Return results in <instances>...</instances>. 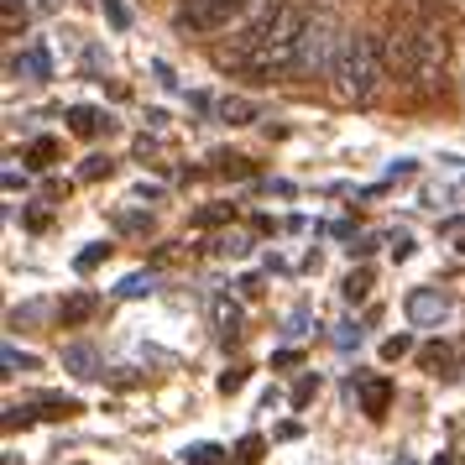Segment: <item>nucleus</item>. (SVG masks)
I'll return each instance as SVG.
<instances>
[{
	"instance_id": "15",
	"label": "nucleus",
	"mask_w": 465,
	"mask_h": 465,
	"mask_svg": "<svg viewBox=\"0 0 465 465\" xmlns=\"http://www.w3.org/2000/svg\"><path fill=\"white\" fill-rule=\"evenodd\" d=\"M26 74H37V79H47V74H53V64H47L43 47H32V53H26Z\"/></svg>"
},
{
	"instance_id": "7",
	"label": "nucleus",
	"mask_w": 465,
	"mask_h": 465,
	"mask_svg": "<svg viewBox=\"0 0 465 465\" xmlns=\"http://www.w3.org/2000/svg\"><path fill=\"white\" fill-rule=\"evenodd\" d=\"M387 402H392V381L387 377H371L366 387H361V408H366V419H381Z\"/></svg>"
},
{
	"instance_id": "18",
	"label": "nucleus",
	"mask_w": 465,
	"mask_h": 465,
	"mask_svg": "<svg viewBox=\"0 0 465 465\" xmlns=\"http://www.w3.org/2000/svg\"><path fill=\"white\" fill-rule=\"evenodd\" d=\"M147 288H152V277H126V282H121V293H126V298L147 293Z\"/></svg>"
},
{
	"instance_id": "1",
	"label": "nucleus",
	"mask_w": 465,
	"mask_h": 465,
	"mask_svg": "<svg viewBox=\"0 0 465 465\" xmlns=\"http://www.w3.org/2000/svg\"><path fill=\"white\" fill-rule=\"evenodd\" d=\"M303 32H309L303 5H293V0H277L272 26H267V37L256 43V53L246 58V68H241V74H252V79H282V74H293V58H298Z\"/></svg>"
},
{
	"instance_id": "13",
	"label": "nucleus",
	"mask_w": 465,
	"mask_h": 465,
	"mask_svg": "<svg viewBox=\"0 0 465 465\" xmlns=\"http://www.w3.org/2000/svg\"><path fill=\"white\" fill-rule=\"evenodd\" d=\"M183 460H193V465H220V450H214V444H193V450H183Z\"/></svg>"
},
{
	"instance_id": "20",
	"label": "nucleus",
	"mask_w": 465,
	"mask_h": 465,
	"mask_svg": "<svg viewBox=\"0 0 465 465\" xmlns=\"http://www.w3.org/2000/svg\"><path fill=\"white\" fill-rule=\"evenodd\" d=\"M100 256H105V246H89V252H79V272H89V267H94Z\"/></svg>"
},
{
	"instance_id": "8",
	"label": "nucleus",
	"mask_w": 465,
	"mask_h": 465,
	"mask_svg": "<svg viewBox=\"0 0 465 465\" xmlns=\"http://www.w3.org/2000/svg\"><path fill=\"white\" fill-rule=\"evenodd\" d=\"M94 309H100V298H94V293H79V298H68L64 309H58V319H64V330H74V324H84Z\"/></svg>"
},
{
	"instance_id": "2",
	"label": "nucleus",
	"mask_w": 465,
	"mask_h": 465,
	"mask_svg": "<svg viewBox=\"0 0 465 465\" xmlns=\"http://www.w3.org/2000/svg\"><path fill=\"white\" fill-rule=\"evenodd\" d=\"M330 79H335V94L345 105H371L381 89V47L371 32H351L345 43H340V58L330 68Z\"/></svg>"
},
{
	"instance_id": "10",
	"label": "nucleus",
	"mask_w": 465,
	"mask_h": 465,
	"mask_svg": "<svg viewBox=\"0 0 465 465\" xmlns=\"http://www.w3.org/2000/svg\"><path fill=\"white\" fill-rule=\"evenodd\" d=\"M252 115H256L252 100H220V121H231V126H246Z\"/></svg>"
},
{
	"instance_id": "14",
	"label": "nucleus",
	"mask_w": 465,
	"mask_h": 465,
	"mask_svg": "<svg viewBox=\"0 0 465 465\" xmlns=\"http://www.w3.org/2000/svg\"><path fill=\"white\" fill-rule=\"evenodd\" d=\"M366 288H371V277H366V272L345 277V298H351V303H361V298H366Z\"/></svg>"
},
{
	"instance_id": "17",
	"label": "nucleus",
	"mask_w": 465,
	"mask_h": 465,
	"mask_svg": "<svg viewBox=\"0 0 465 465\" xmlns=\"http://www.w3.org/2000/svg\"><path fill=\"white\" fill-rule=\"evenodd\" d=\"M53 152H58V147H53L47 136H43V142H32V163H37V168H47V157H53Z\"/></svg>"
},
{
	"instance_id": "3",
	"label": "nucleus",
	"mask_w": 465,
	"mask_h": 465,
	"mask_svg": "<svg viewBox=\"0 0 465 465\" xmlns=\"http://www.w3.org/2000/svg\"><path fill=\"white\" fill-rule=\"evenodd\" d=\"M444 58H450V37H444V26L434 16H423L419 26H408V79L419 94L440 84L444 74Z\"/></svg>"
},
{
	"instance_id": "6",
	"label": "nucleus",
	"mask_w": 465,
	"mask_h": 465,
	"mask_svg": "<svg viewBox=\"0 0 465 465\" xmlns=\"http://www.w3.org/2000/svg\"><path fill=\"white\" fill-rule=\"evenodd\" d=\"M402 309H408V319H413V324H440V319L450 314V298L434 293V288H413Z\"/></svg>"
},
{
	"instance_id": "12",
	"label": "nucleus",
	"mask_w": 465,
	"mask_h": 465,
	"mask_svg": "<svg viewBox=\"0 0 465 465\" xmlns=\"http://www.w3.org/2000/svg\"><path fill=\"white\" fill-rule=\"evenodd\" d=\"M74 131L79 136H94L100 131V110H74Z\"/></svg>"
},
{
	"instance_id": "4",
	"label": "nucleus",
	"mask_w": 465,
	"mask_h": 465,
	"mask_svg": "<svg viewBox=\"0 0 465 465\" xmlns=\"http://www.w3.org/2000/svg\"><path fill=\"white\" fill-rule=\"evenodd\" d=\"M246 11H256V0H178L173 26L189 32V37H210L220 26H231L235 16H246Z\"/></svg>"
},
{
	"instance_id": "9",
	"label": "nucleus",
	"mask_w": 465,
	"mask_h": 465,
	"mask_svg": "<svg viewBox=\"0 0 465 465\" xmlns=\"http://www.w3.org/2000/svg\"><path fill=\"white\" fill-rule=\"evenodd\" d=\"M214 324H220V335H225V340L241 330V309H235L231 298H220V303H214Z\"/></svg>"
},
{
	"instance_id": "16",
	"label": "nucleus",
	"mask_w": 465,
	"mask_h": 465,
	"mask_svg": "<svg viewBox=\"0 0 465 465\" xmlns=\"http://www.w3.org/2000/svg\"><path fill=\"white\" fill-rule=\"evenodd\" d=\"M256 455H262V440H241L235 444V465H252Z\"/></svg>"
},
{
	"instance_id": "19",
	"label": "nucleus",
	"mask_w": 465,
	"mask_h": 465,
	"mask_svg": "<svg viewBox=\"0 0 465 465\" xmlns=\"http://www.w3.org/2000/svg\"><path fill=\"white\" fill-rule=\"evenodd\" d=\"M402 351H408V335H398V340H387V345H381V356H387V361H398Z\"/></svg>"
},
{
	"instance_id": "5",
	"label": "nucleus",
	"mask_w": 465,
	"mask_h": 465,
	"mask_svg": "<svg viewBox=\"0 0 465 465\" xmlns=\"http://www.w3.org/2000/svg\"><path fill=\"white\" fill-rule=\"evenodd\" d=\"M340 43H345V37H335V22H330V16H314L309 32H303V43H298L293 74L298 79H319V74H330L335 58H340Z\"/></svg>"
},
{
	"instance_id": "11",
	"label": "nucleus",
	"mask_w": 465,
	"mask_h": 465,
	"mask_svg": "<svg viewBox=\"0 0 465 465\" xmlns=\"http://www.w3.org/2000/svg\"><path fill=\"white\" fill-rule=\"evenodd\" d=\"M64 361L74 366V377H94V351H84V345H68Z\"/></svg>"
}]
</instances>
